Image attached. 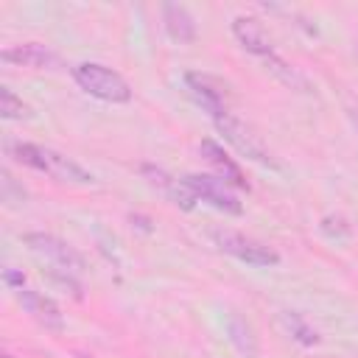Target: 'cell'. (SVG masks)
<instances>
[{
	"instance_id": "1",
	"label": "cell",
	"mask_w": 358,
	"mask_h": 358,
	"mask_svg": "<svg viewBox=\"0 0 358 358\" xmlns=\"http://www.w3.org/2000/svg\"><path fill=\"white\" fill-rule=\"evenodd\" d=\"M22 241H25L28 252L50 268V277L56 282H62L64 288H70L73 296H81L78 274L84 271V257L67 241H62V238H56L50 232H25Z\"/></svg>"
},
{
	"instance_id": "17",
	"label": "cell",
	"mask_w": 358,
	"mask_h": 358,
	"mask_svg": "<svg viewBox=\"0 0 358 358\" xmlns=\"http://www.w3.org/2000/svg\"><path fill=\"white\" fill-rule=\"evenodd\" d=\"M322 232L327 235V238H333V241H341V238H347L350 232H352V227L347 224V218L344 215H327V218H322Z\"/></svg>"
},
{
	"instance_id": "14",
	"label": "cell",
	"mask_w": 358,
	"mask_h": 358,
	"mask_svg": "<svg viewBox=\"0 0 358 358\" xmlns=\"http://www.w3.org/2000/svg\"><path fill=\"white\" fill-rule=\"evenodd\" d=\"M282 324L288 327V333L299 341V344H305V347H313V344H319V333H316V327L305 319V316H299V313H282Z\"/></svg>"
},
{
	"instance_id": "12",
	"label": "cell",
	"mask_w": 358,
	"mask_h": 358,
	"mask_svg": "<svg viewBox=\"0 0 358 358\" xmlns=\"http://www.w3.org/2000/svg\"><path fill=\"white\" fill-rule=\"evenodd\" d=\"M232 34L243 45V50H249L255 56H263V59H271L274 56V48H271V42H268V36H266V31L260 28L257 20H252V17H235L232 20Z\"/></svg>"
},
{
	"instance_id": "10",
	"label": "cell",
	"mask_w": 358,
	"mask_h": 358,
	"mask_svg": "<svg viewBox=\"0 0 358 358\" xmlns=\"http://www.w3.org/2000/svg\"><path fill=\"white\" fill-rule=\"evenodd\" d=\"M14 296L20 299V305L39 322V324H45L48 330H62L64 327V319H62V313H59V308H56V302L53 299H48L45 294H39V291H34V288H28V285H22V288H17L14 291Z\"/></svg>"
},
{
	"instance_id": "15",
	"label": "cell",
	"mask_w": 358,
	"mask_h": 358,
	"mask_svg": "<svg viewBox=\"0 0 358 358\" xmlns=\"http://www.w3.org/2000/svg\"><path fill=\"white\" fill-rule=\"evenodd\" d=\"M229 338H232V344L243 352V355H255V336H252V330H249V324L241 319V316H229Z\"/></svg>"
},
{
	"instance_id": "5",
	"label": "cell",
	"mask_w": 358,
	"mask_h": 358,
	"mask_svg": "<svg viewBox=\"0 0 358 358\" xmlns=\"http://www.w3.org/2000/svg\"><path fill=\"white\" fill-rule=\"evenodd\" d=\"M182 182L187 185V190L193 193L196 201H204L213 210L227 213V215H241L243 213V204L238 201V196L218 176H210V173H187V176H182Z\"/></svg>"
},
{
	"instance_id": "13",
	"label": "cell",
	"mask_w": 358,
	"mask_h": 358,
	"mask_svg": "<svg viewBox=\"0 0 358 358\" xmlns=\"http://www.w3.org/2000/svg\"><path fill=\"white\" fill-rule=\"evenodd\" d=\"M162 22H165V31L171 39H176V42H193L196 39V22L185 6L165 3L162 6Z\"/></svg>"
},
{
	"instance_id": "4",
	"label": "cell",
	"mask_w": 358,
	"mask_h": 358,
	"mask_svg": "<svg viewBox=\"0 0 358 358\" xmlns=\"http://www.w3.org/2000/svg\"><path fill=\"white\" fill-rule=\"evenodd\" d=\"M213 241H215V246H218L224 255H229V257H235V260H241V263H246V266L268 268V266H277V263H280V255H277L271 246H266V243H260V241H252V238H246V235H241V232L215 229V232H213Z\"/></svg>"
},
{
	"instance_id": "6",
	"label": "cell",
	"mask_w": 358,
	"mask_h": 358,
	"mask_svg": "<svg viewBox=\"0 0 358 358\" xmlns=\"http://www.w3.org/2000/svg\"><path fill=\"white\" fill-rule=\"evenodd\" d=\"M215 129L224 134V140L238 151V154H243L246 159H255V162H260V165H274V159L268 157V151H266V145L260 143V137L257 134H252V129L249 126H243L238 117H232L229 112L227 115H221V117H215Z\"/></svg>"
},
{
	"instance_id": "3",
	"label": "cell",
	"mask_w": 358,
	"mask_h": 358,
	"mask_svg": "<svg viewBox=\"0 0 358 358\" xmlns=\"http://www.w3.org/2000/svg\"><path fill=\"white\" fill-rule=\"evenodd\" d=\"M73 78L87 95H92V98H98L103 103H129L131 101L129 81L120 73H115L112 67H106V64L81 62V64L73 67Z\"/></svg>"
},
{
	"instance_id": "9",
	"label": "cell",
	"mask_w": 358,
	"mask_h": 358,
	"mask_svg": "<svg viewBox=\"0 0 358 358\" xmlns=\"http://www.w3.org/2000/svg\"><path fill=\"white\" fill-rule=\"evenodd\" d=\"M199 154L204 157V162L215 171V176H218L221 182H227L229 187H238V190H249V182H246L241 165H238L215 140H201V143H199Z\"/></svg>"
},
{
	"instance_id": "2",
	"label": "cell",
	"mask_w": 358,
	"mask_h": 358,
	"mask_svg": "<svg viewBox=\"0 0 358 358\" xmlns=\"http://www.w3.org/2000/svg\"><path fill=\"white\" fill-rule=\"evenodd\" d=\"M17 162L34 168V171H42V173H50L53 179L59 182H73V185H92L95 176L90 171H84L78 162H73L70 157L53 151V148H45V145H34V143H14L11 145Z\"/></svg>"
},
{
	"instance_id": "8",
	"label": "cell",
	"mask_w": 358,
	"mask_h": 358,
	"mask_svg": "<svg viewBox=\"0 0 358 358\" xmlns=\"http://www.w3.org/2000/svg\"><path fill=\"white\" fill-rule=\"evenodd\" d=\"M0 59L6 64L31 67V70H56V67H62L59 53H53L48 45H39V42H25V45L3 48L0 50Z\"/></svg>"
},
{
	"instance_id": "16",
	"label": "cell",
	"mask_w": 358,
	"mask_h": 358,
	"mask_svg": "<svg viewBox=\"0 0 358 358\" xmlns=\"http://www.w3.org/2000/svg\"><path fill=\"white\" fill-rule=\"evenodd\" d=\"M0 115L6 120H22V117H28V106L8 87H0Z\"/></svg>"
},
{
	"instance_id": "11",
	"label": "cell",
	"mask_w": 358,
	"mask_h": 358,
	"mask_svg": "<svg viewBox=\"0 0 358 358\" xmlns=\"http://www.w3.org/2000/svg\"><path fill=\"white\" fill-rule=\"evenodd\" d=\"M140 171H143V176L148 179V185L157 187L168 201H173V204L182 207V210H193L196 199H193V193L187 190V185H185L182 179H176V176H171V173H165L162 168H154V165H143Z\"/></svg>"
},
{
	"instance_id": "7",
	"label": "cell",
	"mask_w": 358,
	"mask_h": 358,
	"mask_svg": "<svg viewBox=\"0 0 358 358\" xmlns=\"http://www.w3.org/2000/svg\"><path fill=\"white\" fill-rule=\"evenodd\" d=\"M185 84H187L190 95L196 98V103L213 115V120L227 115V92H224V84L218 78H213L207 73H187Z\"/></svg>"
}]
</instances>
